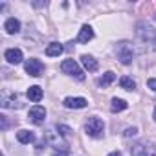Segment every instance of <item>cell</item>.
I'll return each mask as SVG.
<instances>
[{
	"mask_svg": "<svg viewBox=\"0 0 156 156\" xmlns=\"http://www.w3.org/2000/svg\"><path fill=\"white\" fill-rule=\"evenodd\" d=\"M108 156H121V152H119V151H114V152H110Z\"/></svg>",
	"mask_w": 156,
	"mask_h": 156,
	"instance_id": "obj_24",
	"label": "cell"
},
{
	"mask_svg": "<svg viewBox=\"0 0 156 156\" xmlns=\"http://www.w3.org/2000/svg\"><path fill=\"white\" fill-rule=\"evenodd\" d=\"M4 30L8 31V33H19L20 31V22L17 20V19H8L6 20V24H4Z\"/></svg>",
	"mask_w": 156,
	"mask_h": 156,
	"instance_id": "obj_13",
	"label": "cell"
},
{
	"mask_svg": "<svg viewBox=\"0 0 156 156\" xmlns=\"http://www.w3.org/2000/svg\"><path fill=\"white\" fill-rule=\"evenodd\" d=\"M2 107H4V108H20V107H22V103L19 101L17 94H11L9 98H8V96H4V98H2Z\"/></svg>",
	"mask_w": 156,
	"mask_h": 156,
	"instance_id": "obj_10",
	"label": "cell"
},
{
	"mask_svg": "<svg viewBox=\"0 0 156 156\" xmlns=\"http://www.w3.org/2000/svg\"><path fill=\"white\" fill-rule=\"evenodd\" d=\"M44 118H46V108L44 107H31L30 108V121H33L35 125H42L44 123Z\"/></svg>",
	"mask_w": 156,
	"mask_h": 156,
	"instance_id": "obj_5",
	"label": "cell"
},
{
	"mask_svg": "<svg viewBox=\"0 0 156 156\" xmlns=\"http://www.w3.org/2000/svg\"><path fill=\"white\" fill-rule=\"evenodd\" d=\"M92 39H94V30H92L90 26H83L81 31H79V42L87 44V42H90Z\"/></svg>",
	"mask_w": 156,
	"mask_h": 156,
	"instance_id": "obj_12",
	"label": "cell"
},
{
	"mask_svg": "<svg viewBox=\"0 0 156 156\" xmlns=\"http://www.w3.org/2000/svg\"><path fill=\"white\" fill-rule=\"evenodd\" d=\"M147 87L156 92V79H149V81H147Z\"/></svg>",
	"mask_w": 156,
	"mask_h": 156,
	"instance_id": "obj_22",
	"label": "cell"
},
{
	"mask_svg": "<svg viewBox=\"0 0 156 156\" xmlns=\"http://www.w3.org/2000/svg\"><path fill=\"white\" fill-rule=\"evenodd\" d=\"M116 55L119 59V62L123 64H130L132 59H134V48L129 41H121L116 44Z\"/></svg>",
	"mask_w": 156,
	"mask_h": 156,
	"instance_id": "obj_1",
	"label": "cell"
},
{
	"mask_svg": "<svg viewBox=\"0 0 156 156\" xmlns=\"http://www.w3.org/2000/svg\"><path fill=\"white\" fill-rule=\"evenodd\" d=\"M42 70H44V66H42V62H41L39 59H28V61H26V72H28L30 75L39 77V75L42 73Z\"/></svg>",
	"mask_w": 156,
	"mask_h": 156,
	"instance_id": "obj_6",
	"label": "cell"
},
{
	"mask_svg": "<svg viewBox=\"0 0 156 156\" xmlns=\"http://www.w3.org/2000/svg\"><path fill=\"white\" fill-rule=\"evenodd\" d=\"M66 108H85L88 105V101L85 98H66L62 103Z\"/></svg>",
	"mask_w": 156,
	"mask_h": 156,
	"instance_id": "obj_8",
	"label": "cell"
},
{
	"mask_svg": "<svg viewBox=\"0 0 156 156\" xmlns=\"http://www.w3.org/2000/svg\"><path fill=\"white\" fill-rule=\"evenodd\" d=\"M85 130L92 138H101L103 136V130H105V125H103V121L99 118H90L88 123L85 125Z\"/></svg>",
	"mask_w": 156,
	"mask_h": 156,
	"instance_id": "obj_3",
	"label": "cell"
},
{
	"mask_svg": "<svg viewBox=\"0 0 156 156\" xmlns=\"http://www.w3.org/2000/svg\"><path fill=\"white\" fill-rule=\"evenodd\" d=\"M138 35L141 37V41H143V42H151V39L156 42V31H154L151 26L140 24V26H138Z\"/></svg>",
	"mask_w": 156,
	"mask_h": 156,
	"instance_id": "obj_7",
	"label": "cell"
},
{
	"mask_svg": "<svg viewBox=\"0 0 156 156\" xmlns=\"http://www.w3.org/2000/svg\"><path fill=\"white\" fill-rule=\"evenodd\" d=\"M17 140H19L20 143L28 145V143L35 141V134H33L31 130H26V129H22V130H19V132H17Z\"/></svg>",
	"mask_w": 156,
	"mask_h": 156,
	"instance_id": "obj_11",
	"label": "cell"
},
{
	"mask_svg": "<svg viewBox=\"0 0 156 156\" xmlns=\"http://www.w3.org/2000/svg\"><path fill=\"white\" fill-rule=\"evenodd\" d=\"M28 98L31 99V101H41L42 99V88L41 87H37V85H33V87H30L28 88Z\"/></svg>",
	"mask_w": 156,
	"mask_h": 156,
	"instance_id": "obj_17",
	"label": "cell"
},
{
	"mask_svg": "<svg viewBox=\"0 0 156 156\" xmlns=\"http://www.w3.org/2000/svg\"><path fill=\"white\" fill-rule=\"evenodd\" d=\"M0 119H2V130L8 129V121H6V116H0Z\"/></svg>",
	"mask_w": 156,
	"mask_h": 156,
	"instance_id": "obj_23",
	"label": "cell"
},
{
	"mask_svg": "<svg viewBox=\"0 0 156 156\" xmlns=\"http://www.w3.org/2000/svg\"><path fill=\"white\" fill-rule=\"evenodd\" d=\"M152 118H154V121H156V108H154V112H152Z\"/></svg>",
	"mask_w": 156,
	"mask_h": 156,
	"instance_id": "obj_25",
	"label": "cell"
},
{
	"mask_svg": "<svg viewBox=\"0 0 156 156\" xmlns=\"http://www.w3.org/2000/svg\"><path fill=\"white\" fill-rule=\"evenodd\" d=\"M61 70H62L64 73H68V75L75 77V79H79V81H83V79H85V73H83V70L79 68V64H77L73 59H66V61H62V64H61Z\"/></svg>",
	"mask_w": 156,
	"mask_h": 156,
	"instance_id": "obj_2",
	"label": "cell"
},
{
	"mask_svg": "<svg viewBox=\"0 0 156 156\" xmlns=\"http://www.w3.org/2000/svg\"><path fill=\"white\" fill-rule=\"evenodd\" d=\"M130 154L132 156H156V147L151 145V143H134L130 147Z\"/></svg>",
	"mask_w": 156,
	"mask_h": 156,
	"instance_id": "obj_4",
	"label": "cell"
},
{
	"mask_svg": "<svg viewBox=\"0 0 156 156\" xmlns=\"http://www.w3.org/2000/svg\"><path fill=\"white\" fill-rule=\"evenodd\" d=\"M114 81H116V73L114 72H107V73H103V77H99V79H98V85L103 87V88H107Z\"/></svg>",
	"mask_w": 156,
	"mask_h": 156,
	"instance_id": "obj_16",
	"label": "cell"
},
{
	"mask_svg": "<svg viewBox=\"0 0 156 156\" xmlns=\"http://www.w3.org/2000/svg\"><path fill=\"white\" fill-rule=\"evenodd\" d=\"M81 62H83V66H85L88 72H96V70H98V61H96L92 55H83V57H81Z\"/></svg>",
	"mask_w": 156,
	"mask_h": 156,
	"instance_id": "obj_15",
	"label": "cell"
},
{
	"mask_svg": "<svg viewBox=\"0 0 156 156\" xmlns=\"http://www.w3.org/2000/svg\"><path fill=\"white\" fill-rule=\"evenodd\" d=\"M136 132H138V129H136V127H130V129H127V130H125V136H127V138H130V136H134Z\"/></svg>",
	"mask_w": 156,
	"mask_h": 156,
	"instance_id": "obj_21",
	"label": "cell"
},
{
	"mask_svg": "<svg viewBox=\"0 0 156 156\" xmlns=\"http://www.w3.org/2000/svg\"><path fill=\"white\" fill-rule=\"evenodd\" d=\"M4 57H6V61H8V62H11V64H19V62H22V51H20L19 48L6 50Z\"/></svg>",
	"mask_w": 156,
	"mask_h": 156,
	"instance_id": "obj_9",
	"label": "cell"
},
{
	"mask_svg": "<svg viewBox=\"0 0 156 156\" xmlns=\"http://www.w3.org/2000/svg\"><path fill=\"white\" fill-rule=\"evenodd\" d=\"M62 44H59V42H51V44H48V48H46V55L48 57H59L61 53H62Z\"/></svg>",
	"mask_w": 156,
	"mask_h": 156,
	"instance_id": "obj_14",
	"label": "cell"
},
{
	"mask_svg": "<svg viewBox=\"0 0 156 156\" xmlns=\"http://www.w3.org/2000/svg\"><path fill=\"white\" fill-rule=\"evenodd\" d=\"M125 108H127V101L118 99V98L112 99V105H110V110H112V112H121V110H125Z\"/></svg>",
	"mask_w": 156,
	"mask_h": 156,
	"instance_id": "obj_19",
	"label": "cell"
},
{
	"mask_svg": "<svg viewBox=\"0 0 156 156\" xmlns=\"http://www.w3.org/2000/svg\"><path fill=\"white\" fill-rule=\"evenodd\" d=\"M119 87H121L123 90H134V88H136V83H134V79H130V77L123 75L121 79H119Z\"/></svg>",
	"mask_w": 156,
	"mask_h": 156,
	"instance_id": "obj_18",
	"label": "cell"
},
{
	"mask_svg": "<svg viewBox=\"0 0 156 156\" xmlns=\"http://www.w3.org/2000/svg\"><path fill=\"white\" fill-rule=\"evenodd\" d=\"M57 130L61 132V136H70L72 134V129L66 127V125H57Z\"/></svg>",
	"mask_w": 156,
	"mask_h": 156,
	"instance_id": "obj_20",
	"label": "cell"
}]
</instances>
